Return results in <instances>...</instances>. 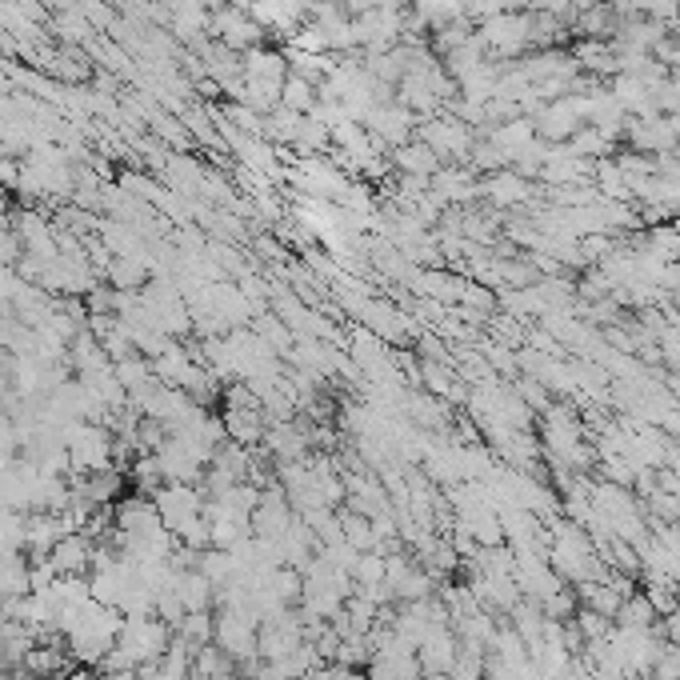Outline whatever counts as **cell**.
<instances>
[{"label": "cell", "instance_id": "4", "mask_svg": "<svg viewBox=\"0 0 680 680\" xmlns=\"http://www.w3.org/2000/svg\"><path fill=\"white\" fill-rule=\"evenodd\" d=\"M364 129L373 132L381 144H393V149H400V144L412 141V132H416V120H412V113L405 108L400 101H381L373 108V113L360 120Z\"/></svg>", "mask_w": 680, "mask_h": 680}, {"label": "cell", "instance_id": "2", "mask_svg": "<svg viewBox=\"0 0 680 680\" xmlns=\"http://www.w3.org/2000/svg\"><path fill=\"white\" fill-rule=\"evenodd\" d=\"M208 33L217 37L220 49L229 52H248V49H260V40H265V28L253 21L248 9H217L213 21H208Z\"/></svg>", "mask_w": 680, "mask_h": 680}, {"label": "cell", "instance_id": "6", "mask_svg": "<svg viewBox=\"0 0 680 680\" xmlns=\"http://www.w3.org/2000/svg\"><path fill=\"white\" fill-rule=\"evenodd\" d=\"M393 161L400 165L405 177H424V180H433L440 168H445L440 165V156L424 141H409V144H400V149H393Z\"/></svg>", "mask_w": 680, "mask_h": 680}, {"label": "cell", "instance_id": "10", "mask_svg": "<svg viewBox=\"0 0 680 680\" xmlns=\"http://www.w3.org/2000/svg\"><path fill=\"white\" fill-rule=\"evenodd\" d=\"M0 184H21V165L0 156Z\"/></svg>", "mask_w": 680, "mask_h": 680}, {"label": "cell", "instance_id": "9", "mask_svg": "<svg viewBox=\"0 0 680 680\" xmlns=\"http://www.w3.org/2000/svg\"><path fill=\"white\" fill-rule=\"evenodd\" d=\"M568 149L580 156V161H592V156H608V149H613V141L604 137L601 129H592V125H585V129L568 141Z\"/></svg>", "mask_w": 680, "mask_h": 680}, {"label": "cell", "instance_id": "3", "mask_svg": "<svg viewBox=\"0 0 680 680\" xmlns=\"http://www.w3.org/2000/svg\"><path fill=\"white\" fill-rule=\"evenodd\" d=\"M476 37H480L485 52H497V56H516V52L528 49V16L492 13V16H485V25H480Z\"/></svg>", "mask_w": 680, "mask_h": 680}, {"label": "cell", "instance_id": "7", "mask_svg": "<svg viewBox=\"0 0 680 680\" xmlns=\"http://www.w3.org/2000/svg\"><path fill=\"white\" fill-rule=\"evenodd\" d=\"M317 101H321L317 85L288 68V80H284V89H281V108H288V113H296V116H308L317 108Z\"/></svg>", "mask_w": 680, "mask_h": 680}, {"label": "cell", "instance_id": "1", "mask_svg": "<svg viewBox=\"0 0 680 680\" xmlns=\"http://www.w3.org/2000/svg\"><path fill=\"white\" fill-rule=\"evenodd\" d=\"M416 137L440 156V165H469L473 156V132L457 116H428L416 125Z\"/></svg>", "mask_w": 680, "mask_h": 680}, {"label": "cell", "instance_id": "5", "mask_svg": "<svg viewBox=\"0 0 680 680\" xmlns=\"http://www.w3.org/2000/svg\"><path fill=\"white\" fill-rule=\"evenodd\" d=\"M629 144L637 153H649V156H660V153H672L677 149V129H672V120L665 116H629V129H625Z\"/></svg>", "mask_w": 680, "mask_h": 680}, {"label": "cell", "instance_id": "8", "mask_svg": "<svg viewBox=\"0 0 680 680\" xmlns=\"http://www.w3.org/2000/svg\"><path fill=\"white\" fill-rule=\"evenodd\" d=\"M485 196L488 201H497L501 208L509 205H521V201H528L533 196V189H528V180L521 177V172H492L485 184Z\"/></svg>", "mask_w": 680, "mask_h": 680}]
</instances>
